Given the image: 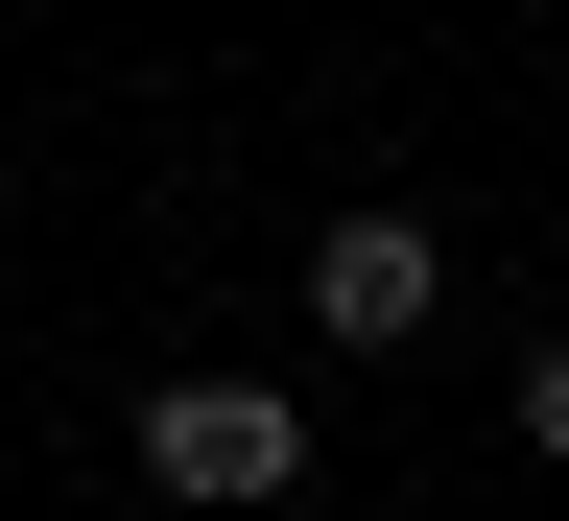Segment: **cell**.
Wrapping results in <instances>:
<instances>
[{
    "instance_id": "1",
    "label": "cell",
    "mask_w": 569,
    "mask_h": 521,
    "mask_svg": "<svg viewBox=\"0 0 569 521\" xmlns=\"http://www.w3.org/2000/svg\"><path fill=\"white\" fill-rule=\"evenodd\" d=\"M142 474L190 521H261V498H309V427H284V380H167L142 403Z\"/></svg>"
},
{
    "instance_id": "2",
    "label": "cell",
    "mask_w": 569,
    "mask_h": 521,
    "mask_svg": "<svg viewBox=\"0 0 569 521\" xmlns=\"http://www.w3.org/2000/svg\"><path fill=\"white\" fill-rule=\"evenodd\" d=\"M427 309H451V238H427V213H332L309 238V332L332 355H403Z\"/></svg>"
},
{
    "instance_id": "3",
    "label": "cell",
    "mask_w": 569,
    "mask_h": 521,
    "mask_svg": "<svg viewBox=\"0 0 569 521\" xmlns=\"http://www.w3.org/2000/svg\"><path fill=\"white\" fill-rule=\"evenodd\" d=\"M522 451H546V474H569V332H546V355H522Z\"/></svg>"
}]
</instances>
